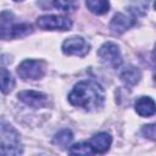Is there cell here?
I'll use <instances>...</instances> for the list:
<instances>
[{
  "mask_svg": "<svg viewBox=\"0 0 156 156\" xmlns=\"http://www.w3.org/2000/svg\"><path fill=\"white\" fill-rule=\"evenodd\" d=\"M135 15L133 12H130L129 15L123 13V12H118L113 16V18L111 20L110 23V28L115 34H122L123 32H126L128 28H130L134 23H135Z\"/></svg>",
  "mask_w": 156,
  "mask_h": 156,
  "instance_id": "9",
  "label": "cell"
},
{
  "mask_svg": "<svg viewBox=\"0 0 156 156\" xmlns=\"http://www.w3.org/2000/svg\"><path fill=\"white\" fill-rule=\"evenodd\" d=\"M17 74L23 80L40 79L45 74V65L39 60H26L18 66Z\"/></svg>",
  "mask_w": 156,
  "mask_h": 156,
  "instance_id": "5",
  "label": "cell"
},
{
  "mask_svg": "<svg viewBox=\"0 0 156 156\" xmlns=\"http://www.w3.org/2000/svg\"><path fill=\"white\" fill-rule=\"evenodd\" d=\"M73 140V134L69 129H62L54 136V144L60 147H67Z\"/></svg>",
  "mask_w": 156,
  "mask_h": 156,
  "instance_id": "15",
  "label": "cell"
},
{
  "mask_svg": "<svg viewBox=\"0 0 156 156\" xmlns=\"http://www.w3.org/2000/svg\"><path fill=\"white\" fill-rule=\"evenodd\" d=\"M90 50V45L82 37H71L66 39L62 44V51L66 55L85 56Z\"/></svg>",
  "mask_w": 156,
  "mask_h": 156,
  "instance_id": "7",
  "label": "cell"
},
{
  "mask_svg": "<svg viewBox=\"0 0 156 156\" xmlns=\"http://www.w3.org/2000/svg\"><path fill=\"white\" fill-rule=\"evenodd\" d=\"M68 152L69 154H78V155H91V154H94L90 144L87 143V141H82V143L74 144L73 146H71Z\"/></svg>",
  "mask_w": 156,
  "mask_h": 156,
  "instance_id": "17",
  "label": "cell"
},
{
  "mask_svg": "<svg viewBox=\"0 0 156 156\" xmlns=\"http://www.w3.org/2000/svg\"><path fill=\"white\" fill-rule=\"evenodd\" d=\"M85 5L88 10L95 15H104L110 10L108 0H87Z\"/></svg>",
  "mask_w": 156,
  "mask_h": 156,
  "instance_id": "13",
  "label": "cell"
},
{
  "mask_svg": "<svg viewBox=\"0 0 156 156\" xmlns=\"http://www.w3.org/2000/svg\"><path fill=\"white\" fill-rule=\"evenodd\" d=\"M121 80L127 85V87H133V85H135L139 80H140V78H141V73H140V71L136 68V67H134V66H128V67H126L122 72H121Z\"/></svg>",
  "mask_w": 156,
  "mask_h": 156,
  "instance_id": "12",
  "label": "cell"
},
{
  "mask_svg": "<svg viewBox=\"0 0 156 156\" xmlns=\"http://www.w3.org/2000/svg\"><path fill=\"white\" fill-rule=\"evenodd\" d=\"M17 96L22 102H24L27 106H30L33 108H40L46 106L48 104V96L35 90H23L20 91Z\"/></svg>",
  "mask_w": 156,
  "mask_h": 156,
  "instance_id": "8",
  "label": "cell"
},
{
  "mask_svg": "<svg viewBox=\"0 0 156 156\" xmlns=\"http://www.w3.org/2000/svg\"><path fill=\"white\" fill-rule=\"evenodd\" d=\"M98 56L105 66L111 68H118L122 63V55L119 48L112 41L104 43L98 51Z\"/></svg>",
  "mask_w": 156,
  "mask_h": 156,
  "instance_id": "4",
  "label": "cell"
},
{
  "mask_svg": "<svg viewBox=\"0 0 156 156\" xmlns=\"http://www.w3.org/2000/svg\"><path fill=\"white\" fill-rule=\"evenodd\" d=\"M37 24L45 30H68L72 27V21L65 16L45 15L37 20Z\"/></svg>",
  "mask_w": 156,
  "mask_h": 156,
  "instance_id": "6",
  "label": "cell"
},
{
  "mask_svg": "<svg viewBox=\"0 0 156 156\" xmlns=\"http://www.w3.org/2000/svg\"><path fill=\"white\" fill-rule=\"evenodd\" d=\"M29 33H32V26L29 23L15 22V16L10 11L0 12V39H17L26 37Z\"/></svg>",
  "mask_w": 156,
  "mask_h": 156,
  "instance_id": "2",
  "label": "cell"
},
{
  "mask_svg": "<svg viewBox=\"0 0 156 156\" xmlns=\"http://www.w3.org/2000/svg\"><path fill=\"white\" fill-rule=\"evenodd\" d=\"M104 90L93 80H82L74 85L68 95V100L73 106L82 107L87 111H93L102 106Z\"/></svg>",
  "mask_w": 156,
  "mask_h": 156,
  "instance_id": "1",
  "label": "cell"
},
{
  "mask_svg": "<svg viewBox=\"0 0 156 156\" xmlns=\"http://www.w3.org/2000/svg\"><path fill=\"white\" fill-rule=\"evenodd\" d=\"M143 134L146 135L149 139L154 140L155 139V124H147V126H144L143 129H141Z\"/></svg>",
  "mask_w": 156,
  "mask_h": 156,
  "instance_id": "18",
  "label": "cell"
},
{
  "mask_svg": "<svg viewBox=\"0 0 156 156\" xmlns=\"http://www.w3.org/2000/svg\"><path fill=\"white\" fill-rule=\"evenodd\" d=\"M50 1L52 7L65 12H72L77 9V2H74L73 0H50Z\"/></svg>",
  "mask_w": 156,
  "mask_h": 156,
  "instance_id": "16",
  "label": "cell"
},
{
  "mask_svg": "<svg viewBox=\"0 0 156 156\" xmlns=\"http://www.w3.org/2000/svg\"><path fill=\"white\" fill-rule=\"evenodd\" d=\"M13 1H23V0H13Z\"/></svg>",
  "mask_w": 156,
  "mask_h": 156,
  "instance_id": "19",
  "label": "cell"
},
{
  "mask_svg": "<svg viewBox=\"0 0 156 156\" xmlns=\"http://www.w3.org/2000/svg\"><path fill=\"white\" fill-rule=\"evenodd\" d=\"M15 85V79L7 69H0V91L7 94L12 90Z\"/></svg>",
  "mask_w": 156,
  "mask_h": 156,
  "instance_id": "14",
  "label": "cell"
},
{
  "mask_svg": "<svg viewBox=\"0 0 156 156\" xmlns=\"http://www.w3.org/2000/svg\"><path fill=\"white\" fill-rule=\"evenodd\" d=\"M111 143H112V138H111V135H110L108 133H106V132H101V133L94 135V136L90 139V141H89V144H90L93 151H94V152H99V154L106 152V151L110 149Z\"/></svg>",
  "mask_w": 156,
  "mask_h": 156,
  "instance_id": "10",
  "label": "cell"
},
{
  "mask_svg": "<svg viewBox=\"0 0 156 156\" xmlns=\"http://www.w3.org/2000/svg\"><path fill=\"white\" fill-rule=\"evenodd\" d=\"M0 154L20 155L22 146L18 132L7 122L0 121Z\"/></svg>",
  "mask_w": 156,
  "mask_h": 156,
  "instance_id": "3",
  "label": "cell"
},
{
  "mask_svg": "<svg viewBox=\"0 0 156 156\" xmlns=\"http://www.w3.org/2000/svg\"><path fill=\"white\" fill-rule=\"evenodd\" d=\"M135 111L143 117H149L155 113V102L149 96H141L135 101Z\"/></svg>",
  "mask_w": 156,
  "mask_h": 156,
  "instance_id": "11",
  "label": "cell"
}]
</instances>
